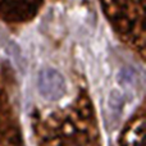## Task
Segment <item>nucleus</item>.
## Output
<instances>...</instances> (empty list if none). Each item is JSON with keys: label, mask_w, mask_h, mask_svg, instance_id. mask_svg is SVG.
I'll list each match as a JSON object with an SVG mask.
<instances>
[{"label": "nucleus", "mask_w": 146, "mask_h": 146, "mask_svg": "<svg viewBox=\"0 0 146 146\" xmlns=\"http://www.w3.org/2000/svg\"><path fill=\"white\" fill-rule=\"evenodd\" d=\"M37 88L40 95L49 101H55L63 98L67 91L66 80L56 69L46 68L37 76Z\"/></svg>", "instance_id": "obj_1"}]
</instances>
